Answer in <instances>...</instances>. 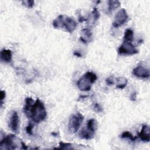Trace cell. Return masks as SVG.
<instances>
[{"label":"cell","instance_id":"cell-1","mask_svg":"<svg viewBox=\"0 0 150 150\" xmlns=\"http://www.w3.org/2000/svg\"><path fill=\"white\" fill-rule=\"evenodd\" d=\"M23 111L28 118L37 124L45 120L47 116L45 105L39 98L34 101L30 97H26Z\"/></svg>","mask_w":150,"mask_h":150},{"label":"cell","instance_id":"cell-2","mask_svg":"<svg viewBox=\"0 0 150 150\" xmlns=\"http://www.w3.org/2000/svg\"><path fill=\"white\" fill-rule=\"evenodd\" d=\"M52 25L56 29L63 28L65 30L71 33L76 28L77 22L73 18L60 15L53 21Z\"/></svg>","mask_w":150,"mask_h":150},{"label":"cell","instance_id":"cell-3","mask_svg":"<svg viewBox=\"0 0 150 150\" xmlns=\"http://www.w3.org/2000/svg\"><path fill=\"white\" fill-rule=\"evenodd\" d=\"M97 79V75L91 72L87 71L77 81L78 88L83 91H87L91 90V86Z\"/></svg>","mask_w":150,"mask_h":150},{"label":"cell","instance_id":"cell-4","mask_svg":"<svg viewBox=\"0 0 150 150\" xmlns=\"http://www.w3.org/2000/svg\"><path fill=\"white\" fill-rule=\"evenodd\" d=\"M97 128V122L95 119L91 118L87 121L86 127L83 128L79 132V137L84 139H92Z\"/></svg>","mask_w":150,"mask_h":150},{"label":"cell","instance_id":"cell-5","mask_svg":"<svg viewBox=\"0 0 150 150\" xmlns=\"http://www.w3.org/2000/svg\"><path fill=\"white\" fill-rule=\"evenodd\" d=\"M22 140H19L15 135L9 134L5 136L0 142L1 149H15Z\"/></svg>","mask_w":150,"mask_h":150},{"label":"cell","instance_id":"cell-6","mask_svg":"<svg viewBox=\"0 0 150 150\" xmlns=\"http://www.w3.org/2000/svg\"><path fill=\"white\" fill-rule=\"evenodd\" d=\"M83 119V115L80 112H77L71 115L69 119L68 125L69 131L72 133L77 132L81 124H82Z\"/></svg>","mask_w":150,"mask_h":150},{"label":"cell","instance_id":"cell-7","mask_svg":"<svg viewBox=\"0 0 150 150\" xmlns=\"http://www.w3.org/2000/svg\"><path fill=\"white\" fill-rule=\"evenodd\" d=\"M118 53L121 55H133L137 54L138 50L131 42L124 41L119 47Z\"/></svg>","mask_w":150,"mask_h":150},{"label":"cell","instance_id":"cell-8","mask_svg":"<svg viewBox=\"0 0 150 150\" xmlns=\"http://www.w3.org/2000/svg\"><path fill=\"white\" fill-rule=\"evenodd\" d=\"M128 19V14L125 9L124 8H122L116 13L114 18V21L112 22V25L114 28H118L126 23Z\"/></svg>","mask_w":150,"mask_h":150},{"label":"cell","instance_id":"cell-9","mask_svg":"<svg viewBox=\"0 0 150 150\" xmlns=\"http://www.w3.org/2000/svg\"><path fill=\"white\" fill-rule=\"evenodd\" d=\"M9 127L15 133H18L19 127V117L18 112L16 111H12L11 112L9 118Z\"/></svg>","mask_w":150,"mask_h":150},{"label":"cell","instance_id":"cell-10","mask_svg":"<svg viewBox=\"0 0 150 150\" xmlns=\"http://www.w3.org/2000/svg\"><path fill=\"white\" fill-rule=\"evenodd\" d=\"M132 74L138 78L147 79L149 77V70L143 66L139 65L133 69Z\"/></svg>","mask_w":150,"mask_h":150},{"label":"cell","instance_id":"cell-11","mask_svg":"<svg viewBox=\"0 0 150 150\" xmlns=\"http://www.w3.org/2000/svg\"><path fill=\"white\" fill-rule=\"evenodd\" d=\"M138 137L143 142H148L150 141V129L149 125L144 124L142 126L140 132L138 133Z\"/></svg>","mask_w":150,"mask_h":150},{"label":"cell","instance_id":"cell-12","mask_svg":"<svg viewBox=\"0 0 150 150\" xmlns=\"http://www.w3.org/2000/svg\"><path fill=\"white\" fill-rule=\"evenodd\" d=\"M0 59L4 63H9L12 60V52L11 50L4 49L0 53Z\"/></svg>","mask_w":150,"mask_h":150},{"label":"cell","instance_id":"cell-13","mask_svg":"<svg viewBox=\"0 0 150 150\" xmlns=\"http://www.w3.org/2000/svg\"><path fill=\"white\" fill-rule=\"evenodd\" d=\"M82 33L83 34V36H81L80 39L84 43H88V40L92 38V32L91 30L88 28H84L82 29Z\"/></svg>","mask_w":150,"mask_h":150},{"label":"cell","instance_id":"cell-14","mask_svg":"<svg viewBox=\"0 0 150 150\" xmlns=\"http://www.w3.org/2000/svg\"><path fill=\"white\" fill-rule=\"evenodd\" d=\"M116 87L119 89H123L127 84V79L124 77H119L115 79Z\"/></svg>","mask_w":150,"mask_h":150},{"label":"cell","instance_id":"cell-15","mask_svg":"<svg viewBox=\"0 0 150 150\" xmlns=\"http://www.w3.org/2000/svg\"><path fill=\"white\" fill-rule=\"evenodd\" d=\"M124 41L132 42L134 40V32L131 29H127L125 30L124 35Z\"/></svg>","mask_w":150,"mask_h":150},{"label":"cell","instance_id":"cell-16","mask_svg":"<svg viewBox=\"0 0 150 150\" xmlns=\"http://www.w3.org/2000/svg\"><path fill=\"white\" fill-rule=\"evenodd\" d=\"M108 11L111 12L112 11L115 10L120 6V2L117 0H109L108 1Z\"/></svg>","mask_w":150,"mask_h":150},{"label":"cell","instance_id":"cell-17","mask_svg":"<svg viewBox=\"0 0 150 150\" xmlns=\"http://www.w3.org/2000/svg\"><path fill=\"white\" fill-rule=\"evenodd\" d=\"M120 138H122V139L128 138L132 141H136V139H137L138 137L133 136V135L131 133H130L129 131H124V132H122L121 134Z\"/></svg>","mask_w":150,"mask_h":150},{"label":"cell","instance_id":"cell-18","mask_svg":"<svg viewBox=\"0 0 150 150\" xmlns=\"http://www.w3.org/2000/svg\"><path fill=\"white\" fill-rule=\"evenodd\" d=\"M56 149H73V148H72V145L70 143H64L63 142H60L59 147L56 148Z\"/></svg>","mask_w":150,"mask_h":150},{"label":"cell","instance_id":"cell-19","mask_svg":"<svg viewBox=\"0 0 150 150\" xmlns=\"http://www.w3.org/2000/svg\"><path fill=\"white\" fill-rule=\"evenodd\" d=\"M91 18L93 20V22H94L97 20H98L100 18V13L98 11V9L97 8L94 7L93 9V11L91 12Z\"/></svg>","mask_w":150,"mask_h":150},{"label":"cell","instance_id":"cell-20","mask_svg":"<svg viewBox=\"0 0 150 150\" xmlns=\"http://www.w3.org/2000/svg\"><path fill=\"white\" fill-rule=\"evenodd\" d=\"M33 128V124L32 123L31 121H29L28 125L26 127V131L28 135H33V132H32Z\"/></svg>","mask_w":150,"mask_h":150},{"label":"cell","instance_id":"cell-21","mask_svg":"<svg viewBox=\"0 0 150 150\" xmlns=\"http://www.w3.org/2000/svg\"><path fill=\"white\" fill-rule=\"evenodd\" d=\"M22 3L23 5L29 8H32L34 5V1H23L22 2Z\"/></svg>","mask_w":150,"mask_h":150},{"label":"cell","instance_id":"cell-22","mask_svg":"<svg viewBox=\"0 0 150 150\" xmlns=\"http://www.w3.org/2000/svg\"><path fill=\"white\" fill-rule=\"evenodd\" d=\"M105 82H106V84L108 86H111V85L114 84L115 83V80L114 79V77L110 76V77H108L107 79H106Z\"/></svg>","mask_w":150,"mask_h":150},{"label":"cell","instance_id":"cell-23","mask_svg":"<svg viewBox=\"0 0 150 150\" xmlns=\"http://www.w3.org/2000/svg\"><path fill=\"white\" fill-rule=\"evenodd\" d=\"M6 96V93L4 90H1L0 92V100H1V106H2L3 104V101Z\"/></svg>","mask_w":150,"mask_h":150},{"label":"cell","instance_id":"cell-24","mask_svg":"<svg viewBox=\"0 0 150 150\" xmlns=\"http://www.w3.org/2000/svg\"><path fill=\"white\" fill-rule=\"evenodd\" d=\"M94 110L97 112H100L103 111V108L99 104L96 103L94 105Z\"/></svg>","mask_w":150,"mask_h":150},{"label":"cell","instance_id":"cell-25","mask_svg":"<svg viewBox=\"0 0 150 150\" xmlns=\"http://www.w3.org/2000/svg\"><path fill=\"white\" fill-rule=\"evenodd\" d=\"M136 96H137V93L136 92H134L133 93L131 94V97H130V99L132 101H135L136 100Z\"/></svg>","mask_w":150,"mask_h":150},{"label":"cell","instance_id":"cell-26","mask_svg":"<svg viewBox=\"0 0 150 150\" xmlns=\"http://www.w3.org/2000/svg\"><path fill=\"white\" fill-rule=\"evenodd\" d=\"M73 54H74V56H77V57H82V54H81V53L79 52H78V51H76V50L73 52Z\"/></svg>","mask_w":150,"mask_h":150},{"label":"cell","instance_id":"cell-27","mask_svg":"<svg viewBox=\"0 0 150 150\" xmlns=\"http://www.w3.org/2000/svg\"><path fill=\"white\" fill-rule=\"evenodd\" d=\"M28 148V147L25 145V144L23 142V141H22V143H21V149H27Z\"/></svg>","mask_w":150,"mask_h":150}]
</instances>
